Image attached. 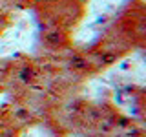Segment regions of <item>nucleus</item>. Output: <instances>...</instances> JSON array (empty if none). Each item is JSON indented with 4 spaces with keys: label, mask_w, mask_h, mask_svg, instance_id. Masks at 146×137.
Segmentation results:
<instances>
[]
</instances>
